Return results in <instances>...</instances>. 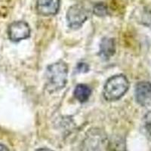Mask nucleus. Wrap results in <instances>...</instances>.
<instances>
[{
    "label": "nucleus",
    "instance_id": "11",
    "mask_svg": "<svg viewBox=\"0 0 151 151\" xmlns=\"http://www.w3.org/2000/svg\"><path fill=\"white\" fill-rule=\"evenodd\" d=\"M89 70V67L86 63H79L76 67V71L77 73H87Z\"/></svg>",
    "mask_w": 151,
    "mask_h": 151
},
{
    "label": "nucleus",
    "instance_id": "6",
    "mask_svg": "<svg viewBox=\"0 0 151 151\" xmlns=\"http://www.w3.org/2000/svg\"><path fill=\"white\" fill-rule=\"evenodd\" d=\"M60 0H37L36 9L42 16L55 15L58 12Z\"/></svg>",
    "mask_w": 151,
    "mask_h": 151
},
{
    "label": "nucleus",
    "instance_id": "3",
    "mask_svg": "<svg viewBox=\"0 0 151 151\" xmlns=\"http://www.w3.org/2000/svg\"><path fill=\"white\" fill-rule=\"evenodd\" d=\"M88 16V13L84 6L80 4L72 5L67 13V21L69 27L73 29L80 28L87 20Z\"/></svg>",
    "mask_w": 151,
    "mask_h": 151
},
{
    "label": "nucleus",
    "instance_id": "4",
    "mask_svg": "<svg viewBox=\"0 0 151 151\" xmlns=\"http://www.w3.org/2000/svg\"><path fill=\"white\" fill-rule=\"evenodd\" d=\"M8 34L11 41L17 42L29 37L30 28L25 21H15L9 25Z\"/></svg>",
    "mask_w": 151,
    "mask_h": 151
},
{
    "label": "nucleus",
    "instance_id": "2",
    "mask_svg": "<svg viewBox=\"0 0 151 151\" xmlns=\"http://www.w3.org/2000/svg\"><path fill=\"white\" fill-rule=\"evenodd\" d=\"M129 88L126 76L122 74L113 76L106 81L104 87V98L108 101H115L125 95Z\"/></svg>",
    "mask_w": 151,
    "mask_h": 151
},
{
    "label": "nucleus",
    "instance_id": "12",
    "mask_svg": "<svg viewBox=\"0 0 151 151\" xmlns=\"http://www.w3.org/2000/svg\"><path fill=\"white\" fill-rule=\"evenodd\" d=\"M0 151H9V150H8V148L5 145L0 144Z\"/></svg>",
    "mask_w": 151,
    "mask_h": 151
},
{
    "label": "nucleus",
    "instance_id": "8",
    "mask_svg": "<svg viewBox=\"0 0 151 151\" xmlns=\"http://www.w3.org/2000/svg\"><path fill=\"white\" fill-rule=\"evenodd\" d=\"M91 94V89L87 85L79 84L74 89V96L81 103L87 101Z\"/></svg>",
    "mask_w": 151,
    "mask_h": 151
},
{
    "label": "nucleus",
    "instance_id": "10",
    "mask_svg": "<svg viewBox=\"0 0 151 151\" xmlns=\"http://www.w3.org/2000/svg\"><path fill=\"white\" fill-rule=\"evenodd\" d=\"M144 122L147 131L151 134V111L148 112L146 115L144 116Z\"/></svg>",
    "mask_w": 151,
    "mask_h": 151
},
{
    "label": "nucleus",
    "instance_id": "9",
    "mask_svg": "<svg viewBox=\"0 0 151 151\" xmlns=\"http://www.w3.org/2000/svg\"><path fill=\"white\" fill-rule=\"evenodd\" d=\"M93 11H94V14H96L97 16H99V17H101V16L103 17V16H105L108 14L107 7L104 3H97L94 6Z\"/></svg>",
    "mask_w": 151,
    "mask_h": 151
},
{
    "label": "nucleus",
    "instance_id": "5",
    "mask_svg": "<svg viewBox=\"0 0 151 151\" xmlns=\"http://www.w3.org/2000/svg\"><path fill=\"white\" fill-rule=\"evenodd\" d=\"M135 99L140 105L147 106L151 104V83L140 82L135 86Z\"/></svg>",
    "mask_w": 151,
    "mask_h": 151
},
{
    "label": "nucleus",
    "instance_id": "7",
    "mask_svg": "<svg viewBox=\"0 0 151 151\" xmlns=\"http://www.w3.org/2000/svg\"><path fill=\"white\" fill-rule=\"evenodd\" d=\"M116 52V42L113 38H104L100 44L99 56L103 60H106L113 56Z\"/></svg>",
    "mask_w": 151,
    "mask_h": 151
},
{
    "label": "nucleus",
    "instance_id": "13",
    "mask_svg": "<svg viewBox=\"0 0 151 151\" xmlns=\"http://www.w3.org/2000/svg\"><path fill=\"white\" fill-rule=\"evenodd\" d=\"M36 151H52V150L48 149V148H41V149H39Z\"/></svg>",
    "mask_w": 151,
    "mask_h": 151
},
{
    "label": "nucleus",
    "instance_id": "1",
    "mask_svg": "<svg viewBox=\"0 0 151 151\" xmlns=\"http://www.w3.org/2000/svg\"><path fill=\"white\" fill-rule=\"evenodd\" d=\"M68 67L63 61L48 66L46 69V87L49 92H55L64 88L67 83Z\"/></svg>",
    "mask_w": 151,
    "mask_h": 151
}]
</instances>
